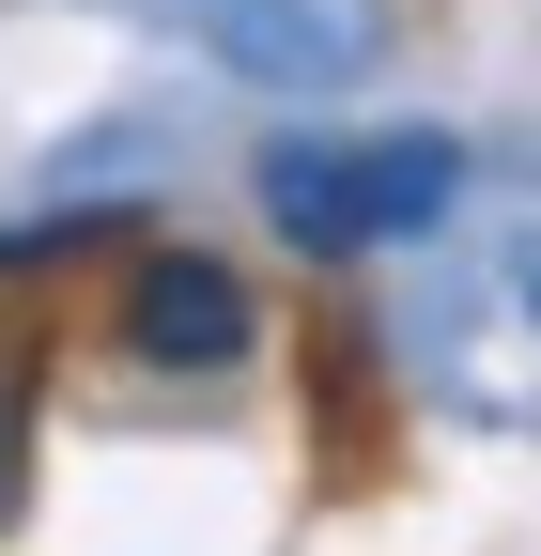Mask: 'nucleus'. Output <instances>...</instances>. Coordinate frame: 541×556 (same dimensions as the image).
<instances>
[{
    "label": "nucleus",
    "mask_w": 541,
    "mask_h": 556,
    "mask_svg": "<svg viewBox=\"0 0 541 556\" xmlns=\"http://www.w3.org/2000/svg\"><path fill=\"white\" fill-rule=\"evenodd\" d=\"M464 155L449 139H279L263 155V217H279L294 248H402L449 217Z\"/></svg>",
    "instance_id": "1"
},
{
    "label": "nucleus",
    "mask_w": 541,
    "mask_h": 556,
    "mask_svg": "<svg viewBox=\"0 0 541 556\" xmlns=\"http://www.w3.org/2000/svg\"><path fill=\"white\" fill-rule=\"evenodd\" d=\"M248 340H263V309H248V278H232V263L155 248L140 278H124V356H155V371H232Z\"/></svg>",
    "instance_id": "2"
},
{
    "label": "nucleus",
    "mask_w": 541,
    "mask_h": 556,
    "mask_svg": "<svg viewBox=\"0 0 541 556\" xmlns=\"http://www.w3.org/2000/svg\"><path fill=\"white\" fill-rule=\"evenodd\" d=\"M32 510V340H0V526Z\"/></svg>",
    "instance_id": "3"
}]
</instances>
